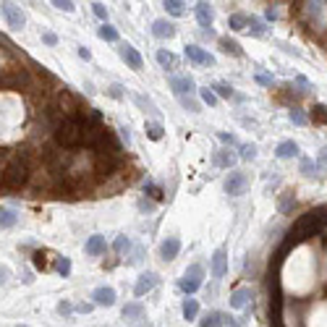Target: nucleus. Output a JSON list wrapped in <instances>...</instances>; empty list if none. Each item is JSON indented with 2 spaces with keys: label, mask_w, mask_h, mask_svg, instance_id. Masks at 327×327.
<instances>
[{
  "label": "nucleus",
  "mask_w": 327,
  "mask_h": 327,
  "mask_svg": "<svg viewBox=\"0 0 327 327\" xmlns=\"http://www.w3.org/2000/svg\"><path fill=\"white\" fill-rule=\"evenodd\" d=\"M134 97V102L139 105V108H142L144 113H152V115H160V110H157V105L152 102L149 97H144V95H131Z\"/></svg>",
  "instance_id": "c85d7f7f"
},
{
  "label": "nucleus",
  "mask_w": 327,
  "mask_h": 327,
  "mask_svg": "<svg viewBox=\"0 0 327 327\" xmlns=\"http://www.w3.org/2000/svg\"><path fill=\"white\" fill-rule=\"evenodd\" d=\"M16 220H19V215L14 212V209L0 207V228H14V225H16Z\"/></svg>",
  "instance_id": "c756f323"
},
{
  "label": "nucleus",
  "mask_w": 327,
  "mask_h": 327,
  "mask_svg": "<svg viewBox=\"0 0 327 327\" xmlns=\"http://www.w3.org/2000/svg\"><path fill=\"white\" fill-rule=\"evenodd\" d=\"M314 118H317V121H327V108H324V105H317V108H314Z\"/></svg>",
  "instance_id": "de8ad7c7"
},
{
  "label": "nucleus",
  "mask_w": 327,
  "mask_h": 327,
  "mask_svg": "<svg viewBox=\"0 0 327 327\" xmlns=\"http://www.w3.org/2000/svg\"><path fill=\"white\" fill-rule=\"evenodd\" d=\"M144 134L152 139V142H160V139L165 136V128H162V123H157V121H147L144 123Z\"/></svg>",
  "instance_id": "393cba45"
},
{
  "label": "nucleus",
  "mask_w": 327,
  "mask_h": 327,
  "mask_svg": "<svg viewBox=\"0 0 327 327\" xmlns=\"http://www.w3.org/2000/svg\"><path fill=\"white\" fill-rule=\"evenodd\" d=\"M186 58L194 63V66H215V55H209L207 50H202L199 45H186Z\"/></svg>",
  "instance_id": "1a4fd4ad"
},
{
  "label": "nucleus",
  "mask_w": 327,
  "mask_h": 327,
  "mask_svg": "<svg viewBox=\"0 0 327 327\" xmlns=\"http://www.w3.org/2000/svg\"><path fill=\"white\" fill-rule=\"evenodd\" d=\"M256 81H259V84H267V87L272 84V79H270V76H256Z\"/></svg>",
  "instance_id": "052dcab7"
},
{
  "label": "nucleus",
  "mask_w": 327,
  "mask_h": 327,
  "mask_svg": "<svg viewBox=\"0 0 327 327\" xmlns=\"http://www.w3.org/2000/svg\"><path fill=\"white\" fill-rule=\"evenodd\" d=\"M92 14H95V16L102 21V24H105V21H108V16H110V14H108V8H105L102 3H92Z\"/></svg>",
  "instance_id": "ea45409f"
},
{
  "label": "nucleus",
  "mask_w": 327,
  "mask_h": 327,
  "mask_svg": "<svg viewBox=\"0 0 327 327\" xmlns=\"http://www.w3.org/2000/svg\"><path fill=\"white\" fill-rule=\"evenodd\" d=\"M288 118L293 121L296 126H306V123H309V121H306V115H303L298 108H290V110H288Z\"/></svg>",
  "instance_id": "58836bf2"
},
{
  "label": "nucleus",
  "mask_w": 327,
  "mask_h": 327,
  "mask_svg": "<svg viewBox=\"0 0 327 327\" xmlns=\"http://www.w3.org/2000/svg\"><path fill=\"white\" fill-rule=\"evenodd\" d=\"M8 157H11V152H8V149H3V147H0V173H3V168H6Z\"/></svg>",
  "instance_id": "603ef678"
},
{
  "label": "nucleus",
  "mask_w": 327,
  "mask_h": 327,
  "mask_svg": "<svg viewBox=\"0 0 327 327\" xmlns=\"http://www.w3.org/2000/svg\"><path fill=\"white\" fill-rule=\"evenodd\" d=\"M42 42H45V45H50V48H55V45H58V34L45 32V34H42Z\"/></svg>",
  "instance_id": "49530a36"
},
{
  "label": "nucleus",
  "mask_w": 327,
  "mask_h": 327,
  "mask_svg": "<svg viewBox=\"0 0 327 327\" xmlns=\"http://www.w3.org/2000/svg\"><path fill=\"white\" fill-rule=\"evenodd\" d=\"M178 251H181V238H176V236H170V238H165L160 243V256L165 262H173L178 256Z\"/></svg>",
  "instance_id": "4468645a"
},
{
  "label": "nucleus",
  "mask_w": 327,
  "mask_h": 327,
  "mask_svg": "<svg viewBox=\"0 0 327 327\" xmlns=\"http://www.w3.org/2000/svg\"><path fill=\"white\" fill-rule=\"evenodd\" d=\"M223 189H225V194H230V196L246 194V189H249V173L230 170L228 176H225V181H223Z\"/></svg>",
  "instance_id": "20e7f679"
},
{
  "label": "nucleus",
  "mask_w": 327,
  "mask_h": 327,
  "mask_svg": "<svg viewBox=\"0 0 327 327\" xmlns=\"http://www.w3.org/2000/svg\"><path fill=\"white\" fill-rule=\"evenodd\" d=\"M251 298H254V293H251V288H236L230 293V298H228V303H230V309H246L249 303H251Z\"/></svg>",
  "instance_id": "9b49d317"
},
{
  "label": "nucleus",
  "mask_w": 327,
  "mask_h": 327,
  "mask_svg": "<svg viewBox=\"0 0 327 327\" xmlns=\"http://www.w3.org/2000/svg\"><path fill=\"white\" fill-rule=\"evenodd\" d=\"M209 89L215 92V97H217V100H220V97H225V100L236 97V92H233V87H230V84H225V81H217V84H212Z\"/></svg>",
  "instance_id": "7c9ffc66"
},
{
  "label": "nucleus",
  "mask_w": 327,
  "mask_h": 327,
  "mask_svg": "<svg viewBox=\"0 0 327 327\" xmlns=\"http://www.w3.org/2000/svg\"><path fill=\"white\" fill-rule=\"evenodd\" d=\"M157 63L165 68V71H173V68H178V58L168 50H157Z\"/></svg>",
  "instance_id": "5701e85b"
},
{
  "label": "nucleus",
  "mask_w": 327,
  "mask_h": 327,
  "mask_svg": "<svg viewBox=\"0 0 327 327\" xmlns=\"http://www.w3.org/2000/svg\"><path fill=\"white\" fill-rule=\"evenodd\" d=\"M55 270L61 272L63 277H68V275H71V259H68V256H58V262H55Z\"/></svg>",
  "instance_id": "4c0bfd02"
},
{
  "label": "nucleus",
  "mask_w": 327,
  "mask_h": 327,
  "mask_svg": "<svg viewBox=\"0 0 327 327\" xmlns=\"http://www.w3.org/2000/svg\"><path fill=\"white\" fill-rule=\"evenodd\" d=\"M118 55L128 63V68H134V71H142V68H144V58L139 55V50L134 48V45L121 42V45H118Z\"/></svg>",
  "instance_id": "0eeeda50"
},
{
  "label": "nucleus",
  "mask_w": 327,
  "mask_h": 327,
  "mask_svg": "<svg viewBox=\"0 0 327 327\" xmlns=\"http://www.w3.org/2000/svg\"><path fill=\"white\" fill-rule=\"evenodd\" d=\"M152 34L157 40H170V37H176V27L165 19H157V21H152Z\"/></svg>",
  "instance_id": "dca6fc26"
},
{
  "label": "nucleus",
  "mask_w": 327,
  "mask_h": 327,
  "mask_svg": "<svg viewBox=\"0 0 327 327\" xmlns=\"http://www.w3.org/2000/svg\"><path fill=\"white\" fill-rule=\"evenodd\" d=\"M249 34H251V37H264V34H267L264 21L256 19V16H249Z\"/></svg>",
  "instance_id": "2f4dec72"
},
{
  "label": "nucleus",
  "mask_w": 327,
  "mask_h": 327,
  "mask_svg": "<svg viewBox=\"0 0 327 327\" xmlns=\"http://www.w3.org/2000/svg\"><path fill=\"white\" fill-rule=\"evenodd\" d=\"M162 8H165L170 16H176V19L186 16V11H189V8H186V3H183V0H165V3H162Z\"/></svg>",
  "instance_id": "4be33fe9"
},
{
  "label": "nucleus",
  "mask_w": 327,
  "mask_h": 327,
  "mask_svg": "<svg viewBox=\"0 0 327 327\" xmlns=\"http://www.w3.org/2000/svg\"><path fill=\"white\" fill-rule=\"evenodd\" d=\"M108 95H110L113 100H123V97H126V92H123L121 84H110V87H108Z\"/></svg>",
  "instance_id": "37998d69"
},
{
  "label": "nucleus",
  "mask_w": 327,
  "mask_h": 327,
  "mask_svg": "<svg viewBox=\"0 0 327 327\" xmlns=\"http://www.w3.org/2000/svg\"><path fill=\"white\" fill-rule=\"evenodd\" d=\"M236 160H238V155H236V152H233L230 147H223V149H217L215 155H212V165L230 170L233 165H236Z\"/></svg>",
  "instance_id": "f8f14e48"
},
{
  "label": "nucleus",
  "mask_w": 327,
  "mask_h": 327,
  "mask_svg": "<svg viewBox=\"0 0 327 327\" xmlns=\"http://www.w3.org/2000/svg\"><path fill=\"white\" fill-rule=\"evenodd\" d=\"M202 280H204V267L202 264H189L186 267L183 277L178 280V288L183 290L186 296H194L196 290L202 288Z\"/></svg>",
  "instance_id": "7ed1b4c3"
},
{
  "label": "nucleus",
  "mask_w": 327,
  "mask_h": 327,
  "mask_svg": "<svg viewBox=\"0 0 327 327\" xmlns=\"http://www.w3.org/2000/svg\"><path fill=\"white\" fill-rule=\"evenodd\" d=\"M293 207H296V196L290 194V191H285V196H280V202H277V209L285 215V212H290Z\"/></svg>",
  "instance_id": "f704fd0d"
},
{
  "label": "nucleus",
  "mask_w": 327,
  "mask_h": 327,
  "mask_svg": "<svg viewBox=\"0 0 327 327\" xmlns=\"http://www.w3.org/2000/svg\"><path fill=\"white\" fill-rule=\"evenodd\" d=\"M92 303L95 306H113L115 303V290L110 285H100L92 290Z\"/></svg>",
  "instance_id": "ddd939ff"
},
{
  "label": "nucleus",
  "mask_w": 327,
  "mask_h": 327,
  "mask_svg": "<svg viewBox=\"0 0 327 327\" xmlns=\"http://www.w3.org/2000/svg\"><path fill=\"white\" fill-rule=\"evenodd\" d=\"M128 246H131V241H128L126 236H118V238H115V243H113L115 251H123V249H128Z\"/></svg>",
  "instance_id": "c03bdc74"
},
{
  "label": "nucleus",
  "mask_w": 327,
  "mask_h": 327,
  "mask_svg": "<svg viewBox=\"0 0 327 327\" xmlns=\"http://www.w3.org/2000/svg\"><path fill=\"white\" fill-rule=\"evenodd\" d=\"M121 131V142H126V144H131V134H128V126H121L118 128Z\"/></svg>",
  "instance_id": "6e6d98bb"
},
{
  "label": "nucleus",
  "mask_w": 327,
  "mask_h": 327,
  "mask_svg": "<svg viewBox=\"0 0 327 327\" xmlns=\"http://www.w3.org/2000/svg\"><path fill=\"white\" fill-rule=\"evenodd\" d=\"M32 181V170H29V155L24 149L21 152H11V157L6 162L3 173H0V183L11 191H21L27 189Z\"/></svg>",
  "instance_id": "f257e3e1"
},
{
  "label": "nucleus",
  "mask_w": 327,
  "mask_h": 327,
  "mask_svg": "<svg viewBox=\"0 0 327 327\" xmlns=\"http://www.w3.org/2000/svg\"><path fill=\"white\" fill-rule=\"evenodd\" d=\"M3 16H6V21H8V27L11 29H24V24H27V16H24V11H21L19 6H14V3H3Z\"/></svg>",
  "instance_id": "6e6552de"
},
{
  "label": "nucleus",
  "mask_w": 327,
  "mask_h": 327,
  "mask_svg": "<svg viewBox=\"0 0 327 327\" xmlns=\"http://www.w3.org/2000/svg\"><path fill=\"white\" fill-rule=\"evenodd\" d=\"M58 11H66V14H74V11H76V3H74V0H55V3H53Z\"/></svg>",
  "instance_id": "a19ab883"
},
{
  "label": "nucleus",
  "mask_w": 327,
  "mask_h": 327,
  "mask_svg": "<svg viewBox=\"0 0 327 327\" xmlns=\"http://www.w3.org/2000/svg\"><path fill=\"white\" fill-rule=\"evenodd\" d=\"M136 317H144V303L142 301H131L123 306V319H136Z\"/></svg>",
  "instance_id": "b1692460"
},
{
  "label": "nucleus",
  "mask_w": 327,
  "mask_h": 327,
  "mask_svg": "<svg viewBox=\"0 0 327 327\" xmlns=\"http://www.w3.org/2000/svg\"><path fill=\"white\" fill-rule=\"evenodd\" d=\"M53 136L61 149H76L81 147V126L79 121H61L53 128Z\"/></svg>",
  "instance_id": "f03ea898"
},
{
  "label": "nucleus",
  "mask_w": 327,
  "mask_h": 327,
  "mask_svg": "<svg viewBox=\"0 0 327 327\" xmlns=\"http://www.w3.org/2000/svg\"><path fill=\"white\" fill-rule=\"evenodd\" d=\"M228 27L233 29V32H243L249 27V14H233L230 19H228Z\"/></svg>",
  "instance_id": "cd10ccee"
},
{
  "label": "nucleus",
  "mask_w": 327,
  "mask_h": 327,
  "mask_svg": "<svg viewBox=\"0 0 327 327\" xmlns=\"http://www.w3.org/2000/svg\"><path fill=\"white\" fill-rule=\"evenodd\" d=\"M97 37L105 40V42H118V29L110 27V24H102V27L97 29Z\"/></svg>",
  "instance_id": "473e14b6"
},
{
  "label": "nucleus",
  "mask_w": 327,
  "mask_h": 327,
  "mask_svg": "<svg viewBox=\"0 0 327 327\" xmlns=\"http://www.w3.org/2000/svg\"><path fill=\"white\" fill-rule=\"evenodd\" d=\"M238 157L241 160H254L256 157V144H238Z\"/></svg>",
  "instance_id": "e433bc0d"
},
{
  "label": "nucleus",
  "mask_w": 327,
  "mask_h": 327,
  "mask_svg": "<svg viewBox=\"0 0 327 327\" xmlns=\"http://www.w3.org/2000/svg\"><path fill=\"white\" fill-rule=\"evenodd\" d=\"M178 102H181V108L189 110V113H202V102L196 97H178Z\"/></svg>",
  "instance_id": "72a5a7b5"
},
{
  "label": "nucleus",
  "mask_w": 327,
  "mask_h": 327,
  "mask_svg": "<svg viewBox=\"0 0 327 327\" xmlns=\"http://www.w3.org/2000/svg\"><path fill=\"white\" fill-rule=\"evenodd\" d=\"M181 311H183V319H196V314H199V301L196 298H183V306H181Z\"/></svg>",
  "instance_id": "412c9836"
},
{
  "label": "nucleus",
  "mask_w": 327,
  "mask_h": 327,
  "mask_svg": "<svg viewBox=\"0 0 327 327\" xmlns=\"http://www.w3.org/2000/svg\"><path fill=\"white\" fill-rule=\"evenodd\" d=\"M58 311H61L63 317H68V314L74 311V306H71V303H68V301H61V303H58Z\"/></svg>",
  "instance_id": "09e8293b"
},
{
  "label": "nucleus",
  "mask_w": 327,
  "mask_h": 327,
  "mask_svg": "<svg viewBox=\"0 0 327 327\" xmlns=\"http://www.w3.org/2000/svg\"><path fill=\"white\" fill-rule=\"evenodd\" d=\"M220 50L228 53V55H236V58H241V55H243L241 45H238L236 40H230V37H220Z\"/></svg>",
  "instance_id": "a878e982"
},
{
  "label": "nucleus",
  "mask_w": 327,
  "mask_h": 327,
  "mask_svg": "<svg viewBox=\"0 0 327 327\" xmlns=\"http://www.w3.org/2000/svg\"><path fill=\"white\" fill-rule=\"evenodd\" d=\"M230 327H241V324H236V322H233V319H230Z\"/></svg>",
  "instance_id": "680f3d73"
},
{
  "label": "nucleus",
  "mask_w": 327,
  "mask_h": 327,
  "mask_svg": "<svg viewBox=\"0 0 327 327\" xmlns=\"http://www.w3.org/2000/svg\"><path fill=\"white\" fill-rule=\"evenodd\" d=\"M225 319H228V314H223V311H209L207 317L199 322V327H223Z\"/></svg>",
  "instance_id": "aec40b11"
},
{
  "label": "nucleus",
  "mask_w": 327,
  "mask_h": 327,
  "mask_svg": "<svg viewBox=\"0 0 327 327\" xmlns=\"http://www.w3.org/2000/svg\"><path fill=\"white\" fill-rule=\"evenodd\" d=\"M298 170H301L306 178H317V176H319V165H317V160H311V157H301Z\"/></svg>",
  "instance_id": "6ab92c4d"
},
{
  "label": "nucleus",
  "mask_w": 327,
  "mask_h": 327,
  "mask_svg": "<svg viewBox=\"0 0 327 327\" xmlns=\"http://www.w3.org/2000/svg\"><path fill=\"white\" fill-rule=\"evenodd\" d=\"M21 327H27V324H21Z\"/></svg>",
  "instance_id": "e2e57ef3"
},
{
  "label": "nucleus",
  "mask_w": 327,
  "mask_h": 327,
  "mask_svg": "<svg viewBox=\"0 0 327 327\" xmlns=\"http://www.w3.org/2000/svg\"><path fill=\"white\" fill-rule=\"evenodd\" d=\"M217 136H220V139H223V142H225V144H230V147H238V139H236V136H233V134H228V131H220Z\"/></svg>",
  "instance_id": "a18cd8bd"
},
{
  "label": "nucleus",
  "mask_w": 327,
  "mask_h": 327,
  "mask_svg": "<svg viewBox=\"0 0 327 327\" xmlns=\"http://www.w3.org/2000/svg\"><path fill=\"white\" fill-rule=\"evenodd\" d=\"M298 144L293 142V139H285V142H280L277 144V149H275V155L280 157V160H290V157H298Z\"/></svg>",
  "instance_id": "a211bd4d"
},
{
  "label": "nucleus",
  "mask_w": 327,
  "mask_h": 327,
  "mask_svg": "<svg viewBox=\"0 0 327 327\" xmlns=\"http://www.w3.org/2000/svg\"><path fill=\"white\" fill-rule=\"evenodd\" d=\"M317 165H319V170H322V168L327 170V147L319 152V157H317Z\"/></svg>",
  "instance_id": "3c124183"
},
{
  "label": "nucleus",
  "mask_w": 327,
  "mask_h": 327,
  "mask_svg": "<svg viewBox=\"0 0 327 327\" xmlns=\"http://www.w3.org/2000/svg\"><path fill=\"white\" fill-rule=\"evenodd\" d=\"M92 309H95V303H92V301H89V303H79V306H76L79 314H89Z\"/></svg>",
  "instance_id": "5fc2aeb1"
},
{
  "label": "nucleus",
  "mask_w": 327,
  "mask_h": 327,
  "mask_svg": "<svg viewBox=\"0 0 327 327\" xmlns=\"http://www.w3.org/2000/svg\"><path fill=\"white\" fill-rule=\"evenodd\" d=\"M168 84H170V89H173V95H176V100H178V97H194V95H199V89H196V81H194L189 74L170 76Z\"/></svg>",
  "instance_id": "39448f33"
},
{
  "label": "nucleus",
  "mask_w": 327,
  "mask_h": 327,
  "mask_svg": "<svg viewBox=\"0 0 327 327\" xmlns=\"http://www.w3.org/2000/svg\"><path fill=\"white\" fill-rule=\"evenodd\" d=\"M199 97H202V102H204V105H209V108H215V105L220 102V100L215 97V92L209 89V87H202V89H199Z\"/></svg>",
  "instance_id": "c9c22d12"
},
{
  "label": "nucleus",
  "mask_w": 327,
  "mask_h": 327,
  "mask_svg": "<svg viewBox=\"0 0 327 327\" xmlns=\"http://www.w3.org/2000/svg\"><path fill=\"white\" fill-rule=\"evenodd\" d=\"M79 58H84V61H89V58H92V53H89L87 48H79Z\"/></svg>",
  "instance_id": "bf43d9fd"
},
{
  "label": "nucleus",
  "mask_w": 327,
  "mask_h": 327,
  "mask_svg": "<svg viewBox=\"0 0 327 327\" xmlns=\"http://www.w3.org/2000/svg\"><path fill=\"white\" fill-rule=\"evenodd\" d=\"M139 209H144V212H152V209H155V202H149V199H139Z\"/></svg>",
  "instance_id": "864d4df0"
},
{
  "label": "nucleus",
  "mask_w": 327,
  "mask_h": 327,
  "mask_svg": "<svg viewBox=\"0 0 327 327\" xmlns=\"http://www.w3.org/2000/svg\"><path fill=\"white\" fill-rule=\"evenodd\" d=\"M209 272H212L215 280H223L225 277V272H228V251H225V246L215 249L212 259H209Z\"/></svg>",
  "instance_id": "423d86ee"
},
{
  "label": "nucleus",
  "mask_w": 327,
  "mask_h": 327,
  "mask_svg": "<svg viewBox=\"0 0 327 327\" xmlns=\"http://www.w3.org/2000/svg\"><path fill=\"white\" fill-rule=\"evenodd\" d=\"M155 285H157V275H155V272H142V275H139V280H136V285H134V296L142 298V296L149 293Z\"/></svg>",
  "instance_id": "2eb2a0df"
},
{
  "label": "nucleus",
  "mask_w": 327,
  "mask_h": 327,
  "mask_svg": "<svg viewBox=\"0 0 327 327\" xmlns=\"http://www.w3.org/2000/svg\"><path fill=\"white\" fill-rule=\"evenodd\" d=\"M144 194H149V196H155V199H157V202L162 199V189H160V186H155V183H144Z\"/></svg>",
  "instance_id": "79ce46f5"
},
{
  "label": "nucleus",
  "mask_w": 327,
  "mask_h": 327,
  "mask_svg": "<svg viewBox=\"0 0 327 327\" xmlns=\"http://www.w3.org/2000/svg\"><path fill=\"white\" fill-rule=\"evenodd\" d=\"M194 14H196V21H199V27L207 32V34H212V21H215V11L209 3H196L194 6Z\"/></svg>",
  "instance_id": "9d476101"
},
{
  "label": "nucleus",
  "mask_w": 327,
  "mask_h": 327,
  "mask_svg": "<svg viewBox=\"0 0 327 327\" xmlns=\"http://www.w3.org/2000/svg\"><path fill=\"white\" fill-rule=\"evenodd\" d=\"M34 264H37V267H45V256H42V251H40V254H34Z\"/></svg>",
  "instance_id": "4d7b16f0"
},
{
  "label": "nucleus",
  "mask_w": 327,
  "mask_h": 327,
  "mask_svg": "<svg viewBox=\"0 0 327 327\" xmlns=\"http://www.w3.org/2000/svg\"><path fill=\"white\" fill-rule=\"evenodd\" d=\"M264 16L270 19V21H275L277 16H280V11H277V6H267V11H264Z\"/></svg>",
  "instance_id": "8fccbe9b"
},
{
  "label": "nucleus",
  "mask_w": 327,
  "mask_h": 327,
  "mask_svg": "<svg viewBox=\"0 0 327 327\" xmlns=\"http://www.w3.org/2000/svg\"><path fill=\"white\" fill-rule=\"evenodd\" d=\"M105 249H108V241H105V236H100V233L89 236L87 243H84V251L89 256H100V254H105Z\"/></svg>",
  "instance_id": "f3484780"
},
{
  "label": "nucleus",
  "mask_w": 327,
  "mask_h": 327,
  "mask_svg": "<svg viewBox=\"0 0 327 327\" xmlns=\"http://www.w3.org/2000/svg\"><path fill=\"white\" fill-rule=\"evenodd\" d=\"M303 11L309 14L311 21H317L319 29H322V14H324V3H303Z\"/></svg>",
  "instance_id": "bb28decb"
},
{
  "label": "nucleus",
  "mask_w": 327,
  "mask_h": 327,
  "mask_svg": "<svg viewBox=\"0 0 327 327\" xmlns=\"http://www.w3.org/2000/svg\"><path fill=\"white\" fill-rule=\"evenodd\" d=\"M8 275H11V272L6 270V267H0V285H3V283H6V280H8Z\"/></svg>",
  "instance_id": "13d9d810"
}]
</instances>
